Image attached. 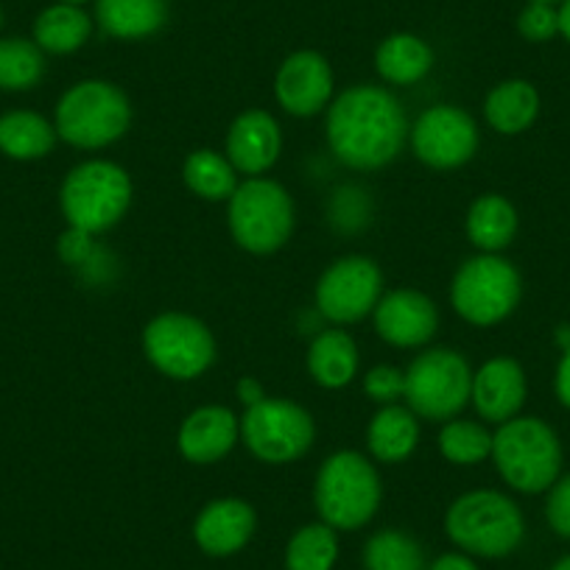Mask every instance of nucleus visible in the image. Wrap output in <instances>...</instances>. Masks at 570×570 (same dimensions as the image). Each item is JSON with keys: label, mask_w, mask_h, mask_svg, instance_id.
Segmentation results:
<instances>
[{"label": "nucleus", "mask_w": 570, "mask_h": 570, "mask_svg": "<svg viewBox=\"0 0 570 570\" xmlns=\"http://www.w3.org/2000/svg\"><path fill=\"white\" fill-rule=\"evenodd\" d=\"M403 104L392 90L377 85H355L333 98L327 109V146L353 171H377L397 160L409 140Z\"/></svg>", "instance_id": "1"}, {"label": "nucleus", "mask_w": 570, "mask_h": 570, "mask_svg": "<svg viewBox=\"0 0 570 570\" xmlns=\"http://www.w3.org/2000/svg\"><path fill=\"white\" fill-rule=\"evenodd\" d=\"M53 126H57V135L73 149H107L129 131V96L107 79L76 81L57 101Z\"/></svg>", "instance_id": "2"}, {"label": "nucleus", "mask_w": 570, "mask_h": 570, "mask_svg": "<svg viewBox=\"0 0 570 570\" xmlns=\"http://www.w3.org/2000/svg\"><path fill=\"white\" fill-rule=\"evenodd\" d=\"M492 462L512 490L540 495L562 473V445L540 416H514L492 434Z\"/></svg>", "instance_id": "3"}, {"label": "nucleus", "mask_w": 570, "mask_h": 570, "mask_svg": "<svg viewBox=\"0 0 570 570\" xmlns=\"http://www.w3.org/2000/svg\"><path fill=\"white\" fill-rule=\"evenodd\" d=\"M453 546L470 557L501 559L518 551L525 537V518L518 503L498 490H473L459 495L445 514Z\"/></svg>", "instance_id": "4"}, {"label": "nucleus", "mask_w": 570, "mask_h": 570, "mask_svg": "<svg viewBox=\"0 0 570 570\" xmlns=\"http://www.w3.org/2000/svg\"><path fill=\"white\" fill-rule=\"evenodd\" d=\"M381 475L364 453H333L316 473V512H320L322 523L336 531L364 529L381 509Z\"/></svg>", "instance_id": "5"}, {"label": "nucleus", "mask_w": 570, "mask_h": 570, "mask_svg": "<svg viewBox=\"0 0 570 570\" xmlns=\"http://www.w3.org/2000/svg\"><path fill=\"white\" fill-rule=\"evenodd\" d=\"M131 177L112 160H85L68 171L59 188V207L68 227L87 235L112 229L131 207Z\"/></svg>", "instance_id": "6"}, {"label": "nucleus", "mask_w": 570, "mask_h": 570, "mask_svg": "<svg viewBox=\"0 0 570 570\" xmlns=\"http://www.w3.org/2000/svg\"><path fill=\"white\" fill-rule=\"evenodd\" d=\"M233 240L249 255H272L288 244L297 224L292 194L268 177H246L227 202Z\"/></svg>", "instance_id": "7"}, {"label": "nucleus", "mask_w": 570, "mask_h": 570, "mask_svg": "<svg viewBox=\"0 0 570 570\" xmlns=\"http://www.w3.org/2000/svg\"><path fill=\"white\" fill-rule=\"evenodd\" d=\"M523 297L520 272L501 255L470 257L459 266L451 283V305L464 322L475 327L501 325L514 314Z\"/></svg>", "instance_id": "8"}, {"label": "nucleus", "mask_w": 570, "mask_h": 570, "mask_svg": "<svg viewBox=\"0 0 570 570\" xmlns=\"http://www.w3.org/2000/svg\"><path fill=\"white\" fill-rule=\"evenodd\" d=\"M473 370L468 358L451 347H434L416 355L405 370V403L420 420H456L470 403Z\"/></svg>", "instance_id": "9"}, {"label": "nucleus", "mask_w": 570, "mask_h": 570, "mask_svg": "<svg viewBox=\"0 0 570 570\" xmlns=\"http://www.w3.org/2000/svg\"><path fill=\"white\" fill-rule=\"evenodd\" d=\"M240 440L263 464H292L314 448L316 422L294 400L263 397L240 416Z\"/></svg>", "instance_id": "10"}, {"label": "nucleus", "mask_w": 570, "mask_h": 570, "mask_svg": "<svg viewBox=\"0 0 570 570\" xmlns=\"http://www.w3.org/2000/svg\"><path fill=\"white\" fill-rule=\"evenodd\" d=\"M142 353L171 381H196L216 364V336L202 320L179 311L155 316L142 327Z\"/></svg>", "instance_id": "11"}, {"label": "nucleus", "mask_w": 570, "mask_h": 570, "mask_svg": "<svg viewBox=\"0 0 570 570\" xmlns=\"http://www.w3.org/2000/svg\"><path fill=\"white\" fill-rule=\"evenodd\" d=\"M383 297V274L372 257L347 255L322 272L316 311L333 325H353L370 316Z\"/></svg>", "instance_id": "12"}, {"label": "nucleus", "mask_w": 570, "mask_h": 570, "mask_svg": "<svg viewBox=\"0 0 570 570\" xmlns=\"http://www.w3.org/2000/svg\"><path fill=\"white\" fill-rule=\"evenodd\" d=\"M411 151L434 171H453L468 166L479 151V126L473 115L453 104L428 107L409 129Z\"/></svg>", "instance_id": "13"}, {"label": "nucleus", "mask_w": 570, "mask_h": 570, "mask_svg": "<svg viewBox=\"0 0 570 570\" xmlns=\"http://www.w3.org/2000/svg\"><path fill=\"white\" fill-rule=\"evenodd\" d=\"M333 87V68L320 51H297L285 57L274 76V98L294 118L320 115L331 104Z\"/></svg>", "instance_id": "14"}, {"label": "nucleus", "mask_w": 570, "mask_h": 570, "mask_svg": "<svg viewBox=\"0 0 570 570\" xmlns=\"http://www.w3.org/2000/svg\"><path fill=\"white\" fill-rule=\"evenodd\" d=\"M372 314H375L377 336L400 350L422 347L440 331L436 303L414 288H397V292L383 294Z\"/></svg>", "instance_id": "15"}, {"label": "nucleus", "mask_w": 570, "mask_h": 570, "mask_svg": "<svg viewBox=\"0 0 570 570\" xmlns=\"http://www.w3.org/2000/svg\"><path fill=\"white\" fill-rule=\"evenodd\" d=\"M283 151V129L266 109H246L229 124L227 160L244 177H263L272 171Z\"/></svg>", "instance_id": "16"}, {"label": "nucleus", "mask_w": 570, "mask_h": 570, "mask_svg": "<svg viewBox=\"0 0 570 570\" xmlns=\"http://www.w3.org/2000/svg\"><path fill=\"white\" fill-rule=\"evenodd\" d=\"M240 440V420L227 405H202L179 425L177 448L185 462L216 464L233 453Z\"/></svg>", "instance_id": "17"}, {"label": "nucleus", "mask_w": 570, "mask_h": 570, "mask_svg": "<svg viewBox=\"0 0 570 570\" xmlns=\"http://www.w3.org/2000/svg\"><path fill=\"white\" fill-rule=\"evenodd\" d=\"M525 383L523 366L514 358H490L473 372V389H470V403L475 405L481 420L492 425L514 420L525 403Z\"/></svg>", "instance_id": "18"}, {"label": "nucleus", "mask_w": 570, "mask_h": 570, "mask_svg": "<svg viewBox=\"0 0 570 570\" xmlns=\"http://www.w3.org/2000/svg\"><path fill=\"white\" fill-rule=\"evenodd\" d=\"M255 529L257 514L252 503L240 498H218L196 514L194 540L207 557H233L249 546Z\"/></svg>", "instance_id": "19"}, {"label": "nucleus", "mask_w": 570, "mask_h": 570, "mask_svg": "<svg viewBox=\"0 0 570 570\" xmlns=\"http://www.w3.org/2000/svg\"><path fill=\"white\" fill-rule=\"evenodd\" d=\"M420 445V416L409 405H381L366 425V451L381 464H400Z\"/></svg>", "instance_id": "20"}, {"label": "nucleus", "mask_w": 570, "mask_h": 570, "mask_svg": "<svg viewBox=\"0 0 570 570\" xmlns=\"http://www.w3.org/2000/svg\"><path fill=\"white\" fill-rule=\"evenodd\" d=\"M96 23L112 40H146L168 23V0H96Z\"/></svg>", "instance_id": "21"}, {"label": "nucleus", "mask_w": 570, "mask_h": 570, "mask_svg": "<svg viewBox=\"0 0 570 570\" xmlns=\"http://www.w3.org/2000/svg\"><path fill=\"white\" fill-rule=\"evenodd\" d=\"M57 126L31 109H12L0 115V155L18 163L42 160L53 151Z\"/></svg>", "instance_id": "22"}, {"label": "nucleus", "mask_w": 570, "mask_h": 570, "mask_svg": "<svg viewBox=\"0 0 570 570\" xmlns=\"http://www.w3.org/2000/svg\"><path fill=\"white\" fill-rule=\"evenodd\" d=\"M540 115V92L525 79H507L490 90L484 118L498 135H523Z\"/></svg>", "instance_id": "23"}, {"label": "nucleus", "mask_w": 570, "mask_h": 570, "mask_svg": "<svg viewBox=\"0 0 570 570\" xmlns=\"http://www.w3.org/2000/svg\"><path fill=\"white\" fill-rule=\"evenodd\" d=\"M464 229H468V238L475 249L498 255L518 235V210L507 196L484 194L470 205Z\"/></svg>", "instance_id": "24"}, {"label": "nucleus", "mask_w": 570, "mask_h": 570, "mask_svg": "<svg viewBox=\"0 0 570 570\" xmlns=\"http://www.w3.org/2000/svg\"><path fill=\"white\" fill-rule=\"evenodd\" d=\"M92 35V18L81 7L70 3H53L37 14L31 26V40L40 46L42 53L68 57L87 46Z\"/></svg>", "instance_id": "25"}, {"label": "nucleus", "mask_w": 570, "mask_h": 570, "mask_svg": "<svg viewBox=\"0 0 570 570\" xmlns=\"http://www.w3.org/2000/svg\"><path fill=\"white\" fill-rule=\"evenodd\" d=\"M375 68L377 76L389 81V85L411 87L431 73V68H434V48L428 46L422 37L400 31V35L386 37L377 46Z\"/></svg>", "instance_id": "26"}, {"label": "nucleus", "mask_w": 570, "mask_h": 570, "mask_svg": "<svg viewBox=\"0 0 570 570\" xmlns=\"http://www.w3.org/2000/svg\"><path fill=\"white\" fill-rule=\"evenodd\" d=\"M358 344L344 331H322L308 347V372L322 389H344L358 375Z\"/></svg>", "instance_id": "27"}, {"label": "nucleus", "mask_w": 570, "mask_h": 570, "mask_svg": "<svg viewBox=\"0 0 570 570\" xmlns=\"http://www.w3.org/2000/svg\"><path fill=\"white\" fill-rule=\"evenodd\" d=\"M183 179L194 196L205 202H229L238 188V171L224 155L213 149H196L185 157Z\"/></svg>", "instance_id": "28"}, {"label": "nucleus", "mask_w": 570, "mask_h": 570, "mask_svg": "<svg viewBox=\"0 0 570 570\" xmlns=\"http://www.w3.org/2000/svg\"><path fill=\"white\" fill-rule=\"evenodd\" d=\"M42 76H46V53L35 40H26V37L0 40V90H35Z\"/></svg>", "instance_id": "29"}, {"label": "nucleus", "mask_w": 570, "mask_h": 570, "mask_svg": "<svg viewBox=\"0 0 570 570\" xmlns=\"http://www.w3.org/2000/svg\"><path fill=\"white\" fill-rule=\"evenodd\" d=\"M338 559V534L327 523H308L294 531L285 548L288 570H333Z\"/></svg>", "instance_id": "30"}, {"label": "nucleus", "mask_w": 570, "mask_h": 570, "mask_svg": "<svg viewBox=\"0 0 570 570\" xmlns=\"http://www.w3.org/2000/svg\"><path fill=\"white\" fill-rule=\"evenodd\" d=\"M440 453L459 468H475L492 456V434L475 420H448L436 436Z\"/></svg>", "instance_id": "31"}, {"label": "nucleus", "mask_w": 570, "mask_h": 570, "mask_svg": "<svg viewBox=\"0 0 570 570\" xmlns=\"http://www.w3.org/2000/svg\"><path fill=\"white\" fill-rule=\"evenodd\" d=\"M366 570H425V553L411 534L397 529H383L372 534L364 546Z\"/></svg>", "instance_id": "32"}, {"label": "nucleus", "mask_w": 570, "mask_h": 570, "mask_svg": "<svg viewBox=\"0 0 570 570\" xmlns=\"http://www.w3.org/2000/svg\"><path fill=\"white\" fill-rule=\"evenodd\" d=\"M364 394L377 405L397 403L405 394V372L389 364L372 366L364 375Z\"/></svg>", "instance_id": "33"}, {"label": "nucleus", "mask_w": 570, "mask_h": 570, "mask_svg": "<svg viewBox=\"0 0 570 570\" xmlns=\"http://www.w3.org/2000/svg\"><path fill=\"white\" fill-rule=\"evenodd\" d=\"M518 31L529 42H548L559 35V12L548 3H529L518 18Z\"/></svg>", "instance_id": "34"}, {"label": "nucleus", "mask_w": 570, "mask_h": 570, "mask_svg": "<svg viewBox=\"0 0 570 570\" xmlns=\"http://www.w3.org/2000/svg\"><path fill=\"white\" fill-rule=\"evenodd\" d=\"M546 518L559 537L570 540V473L553 481V487L548 490Z\"/></svg>", "instance_id": "35"}, {"label": "nucleus", "mask_w": 570, "mask_h": 570, "mask_svg": "<svg viewBox=\"0 0 570 570\" xmlns=\"http://www.w3.org/2000/svg\"><path fill=\"white\" fill-rule=\"evenodd\" d=\"M92 238H96V235H87L81 233V229L68 227V233L59 235V244H57L59 257L73 268L87 266L90 257L96 255V244H92Z\"/></svg>", "instance_id": "36"}, {"label": "nucleus", "mask_w": 570, "mask_h": 570, "mask_svg": "<svg viewBox=\"0 0 570 570\" xmlns=\"http://www.w3.org/2000/svg\"><path fill=\"white\" fill-rule=\"evenodd\" d=\"M553 389L564 409H570V347L562 350V358L557 364V377H553Z\"/></svg>", "instance_id": "37"}, {"label": "nucleus", "mask_w": 570, "mask_h": 570, "mask_svg": "<svg viewBox=\"0 0 570 570\" xmlns=\"http://www.w3.org/2000/svg\"><path fill=\"white\" fill-rule=\"evenodd\" d=\"M428 570H479V564L473 562L470 553H442L440 559H434V564Z\"/></svg>", "instance_id": "38"}, {"label": "nucleus", "mask_w": 570, "mask_h": 570, "mask_svg": "<svg viewBox=\"0 0 570 570\" xmlns=\"http://www.w3.org/2000/svg\"><path fill=\"white\" fill-rule=\"evenodd\" d=\"M235 392H238V400H244L246 409H249V405H257L263 397H266L261 381H255V377H240L238 386H235Z\"/></svg>", "instance_id": "39"}, {"label": "nucleus", "mask_w": 570, "mask_h": 570, "mask_svg": "<svg viewBox=\"0 0 570 570\" xmlns=\"http://www.w3.org/2000/svg\"><path fill=\"white\" fill-rule=\"evenodd\" d=\"M557 12H559V35L570 42V0H562Z\"/></svg>", "instance_id": "40"}, {"label": "nucleus", "mask_w": 570, "mask_h": 570, "mask_svg": "<svg viewBox=\"0 0 570 570\" xmlns=\"http://www.w3.org/2000/svg\"><path fill=\"white\" fill-rule=\"evenodd\" d=\"M557 344L562 350L570 347V327H559V331H557Z\"/></svg>", "instance_id": "41"}, {"label": "nucleus", "mask_w": 570, "mask_h": 570, "mask_svg": "<svg viewBox=\"0 0 570 570\" xmlns=\"http://www.w3.org/2000/svg\"><path fill=\"white\" fill-rule=\"evenodd\" d=\"M551 570H570V553H568V557H562V559H559V562L553 564Z\"/></svg>", "instance_id": "42"}, {"label": "nucleus", "mask_w": 570, "mask_h": 570, "mask_svg": "<svg viewBox=\"0 0 570 570\" xmlns=\"http://www.w3.org/2000/svg\"><path fill=\"white\" fill-rule=\"evenodd\" d=\"M57 3H70V7H85L87 0H57Z\"/></svg>", "instance_id": "43"}, {"label": "nucleus", "mask_w": 570, "mask_h": 570, "mask_svg": "<svg viewBox=\"0 0 570 570\" xmlns=\"http://www.w3.org/2000/svg\"><path fill=\"white\" fill-rule=\"evenodd\" d=\"M529 3H548V7H557V3H562V0H529Z\"/></svg>", "instance_id": "44"}, {"label": "nucleus", "mask_w": 570, "mask_h": 570, "mask_svg": "<svg viewBox=\"0 0 570 570\" xmlns=\"http://www.w3.org/2000/svg\"><path fill=\"white\" fill-rule=\"evenodd\" d=\"M0 26H3V9H0Z\"/></svg>", "instance_id": "45"}]
</instances>
